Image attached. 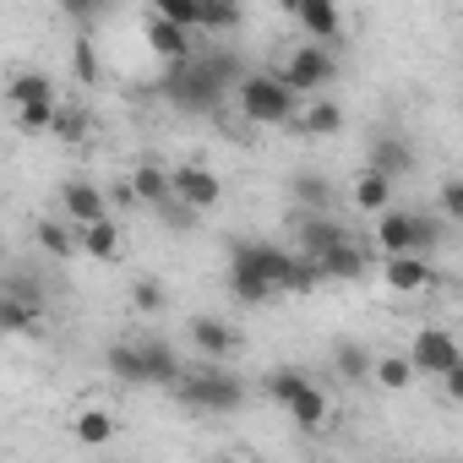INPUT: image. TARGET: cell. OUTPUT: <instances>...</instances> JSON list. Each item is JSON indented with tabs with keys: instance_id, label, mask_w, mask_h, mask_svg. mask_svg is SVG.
<instances>
[{
	"instance_id": "cell-1",
	"label": "cell",
	"mask_w": 463,
	"mask_h": 463,
	"mask_svg": "<svg viewBox=\"0 0 463 463\" xmlns=\"http://www.w3.org/2000/svg\"><path fill=\"white\" fill-rule=\"evenodd\" d=\"M241 55H207V61H175L158 77V99L180 115H213L223 109L229 88H241Z\"/></svg>"
},
{
	"instance_id": "cell-2",
	"label": "cell",
	"mask_w": 463,
	"mask_h": 463,
	"mask_svg": "<svg viewBox=\"0 0 463 463\" xmlns=\"http://www.w3.org/2000/svg\"><path fill=\"white\" fill-rule=\"evenodd\" d=\"M185 409H196V414H241L246 409V398H251V387H246V376H235L223 360H207V365H196V371H185L175 387H169Z\"/></svg>"
},
{
	"instance_id": "cell-3",
	"label": "cell",
	"mask_w": 463,
	"mask_h": 463,
	"mask_svg": "<svg viewBox=\"0 0 463 463\" xmlns=\"http://www.w3.org/2000/svg\"><path fill=\"white\" fill-rule=\"evenodd\" d=\"M235 104L251 126H295V115L306 109V93L284 82V71H246L235 88Z\"/></svg>"
},
{
	"instance_id": "cell-4",
	"label": "cell",
	"mask_w": 463,
	"mask_h": 463,
	"mask_svg": "<svg viewBox=\"0 0 463 463\" xmlns=\"http://www.w3.org/2000/svg\"><path fill=\"white\" fill-rule=\"evenodd\" d=\"M441 241V223L430 213H409V207H387L376 218V246L382 257H398V251H430Z\"/></svg>"
},
{
	"instance_id": "cell-5",
	"label": "cell",
	"mask_w": 463,
	"mask_h": 463,
	"mask_svg": "<svg viewBox=\"0 0 463 463\" xmlns=\"http://www.w3.org/2000/svg\"><path fill=\"white\" fill-rule=\"evenodd\" d=\"M279 71H284V82H289V88H300L306 99H317L322 88H333V82H338V55H333V44L300 39V44L279 61Z\"/></svg>"
},
{
	"instance_id": "cell-6",
	"label": "cell",
	"mask_w": 463,
	"mask_h": 463,
	"mask_svg": "<svg viewBox=\"0 0 463 463\" xmlns=\"http://www.w3.org/2000/svg\"><path fill=\"white\" fill-rule=\"evenodd\" d=\"M223 289L235 295L241 306H268L279 289H273V279L262 273V262H257V241H229V273H223Z\"/></svg>"
},
{
	"instance_id": "cell-7",
	"label": "cell",
	"mask_w": 463,
	"mask_h": 463,
	"mask_svg": "<svg viewBox=\"0 0 463 463\" xmlns=\"http://www.w3.org/2000/svg\"><path fill=\"white\" fill-rule=\"evenodd\" d=\"M344 241H354L349 235V223L338 218V213H300L295 218V251H306V257H327L333 246H344Z\"/></svg>"
},
{
	"instance_id": "cell-8",
	"label": "cell",
	"mask_w": 463,
	"mask_h": 463,
	"mask_svg": "<svg viewBox=\"0 0 463 463\" xmlns=\"http://www.w3.org/2000/svg\"><path fill=\"white\" fill-rule=\"evenodd\" d=\"M409 354H414L420 376H447V371L463 360V344H458V333H447V327H420L414 344H409Z\"/></svg>"
},
{
	"instance_id": "cell-9",
	"label": "cell",
	"mask_w": 463,
	"mask_h": 463,
	"mask_svg": "<svg viewBox=\"0 0 463 463\" xmlns=\"http://www.w3.org/2000/svg\"><path fill=\"white\" fill-rule=\"evenodd\" d=\"M175 175V196L185 202V207H196V213H207V207H218L223 202V180L207 169V164H196V158H185V164H175L169 169Z\"/></svg>"
},
{
	"instance_id": "cell-10",
	"label": "cell",
	"mask_w": 463,
	"mask_h": 463,
	"mask_svg": "<svg viewBox=\"0 0 463 463\" xmlns=\"http://www.w3.org/2000/svg\"><path fill=\"white\" fill-rule=\"evenodd\" d=\"M55 202H61V213H66L77 229H82V223H93V218H109V207H115V202H109V191H104V185H93V180H82V175H77V180H66Z\"/></svg>"
},
{
	"instance_id": "cell-11",
	"label": "cell",
	"mask_w": 463,
	"mask_h": 463,
	"mask_svg": "<svg viewBox=\"0 0 463 463\" xmlns=\"http://www.w3.org/2000/svg\"><path fill=\"white\" fill-rule=\"evenodd\" d=\"M382 284L392 295H425L436 284V268L425 262V251H398V257L382 262Z\"/></svg>"
},
{
	"instance_id": "cell-12",
	"label": "cell",
	"mask_w": 463,
	"mask_h": 463,
	"mask_svg": "<svg viewBox=\"0 0 463 463\" xmlns=\"http://www.w3.org/2000/svg\"><path fill=\"white\" fill-rule=\"evenodd\" d=\"M104 365H109V376H120V382H131V387H158V382H153L147 338H120V344H109V349H104Z\"/></svg>"
},
{
	"instance_id": "cell-13",
	"label": "cell",
	"mask_w": 463,
	"mask_h": 463,
	"mask_svg": "<svg viewBox=\"0 0 463 463\" xmlns=\"http://www.w3.org/2000/svg\"><path fill=\"white\" fill-rule=\"evenodd\" d=\"M185 338H191V349L202 360H229V354L241 349V327H229L223 317H191L185 322Z\"/></svg>"
},
{
	"instance_id": "cell-14",
	"label": "cell",
	"mask_w": 463,
	"mask_h": 463,
	"mask_svg": "<svg viewBox=\"0 0 463 463\" xmlns=\"http://www.w3.org/2000/svg\"><path fill=\"white\" fill-rule=\"evenodd\" d=\"M392 185H398L392 175H382V169H371V164H365V169L354 175V185H349V202H354V213H365V218H382V213L392 207Z\"/></svg>"
},
{
	"instance_id": "cell-15",
	"label": "cell",
	"mask_w": 463,
	"mask_h": 463,
	"mask_svg": "<svg viewBox=\"0 0 463 463\" xmlns=\"http://www.w3.org/2000/svg\"><path fill=\"white\" fill-rule=\"evenodd\" d=\"M0 333H17V338H33V333H44V306H39L33 295H17V289H6V295H0Z\"/></svg>"
},
{
	"instance_id": "cell-16",
	"label": "cell",
	"mask_w": 463,
	"mask_h": 463,
	"mask_svg": "<svg viewBox=\"0 0 463 463\" xmlns=\"http://www.w3.org/2000/svg\"><path fill=\"white\" fill-rule=\"evenodd\" d=\"M295 23H300L306 39H317V44H338V39H344V12H338V0H300Z\"/></svg>"
},
{
	"instance_id": "cell-17",
	"label": "cell",
	"mask_w": 463,
	"mask_h": 463,
	"mask_svg": "<svg viewBox=\"0 0 463 463\" xmlns=\"http://www.w3.org/2000/svg\"><path fill=\"white\" fill-rule=\"evenodd\" d=\"M147 50L164 61V66H175V61H191V28H180V23H169V17H147Z\"/></svg>"
},
{
	"instance_id": "cell-18",
	"label": "cell",
	"mask_w": 463,
	"mask_h": 463,
	"mask_svg": "<svg viewBox=\"0 0 463 463\" xmlns=\"http://www.w3.org/2000/svg\"><path fill=\"white\" fill-rule=\"evenodd\" d=\"M33 241H39V251L55 257V262L71 257V251H82V235H77V223H71L66 213H61V218H39V223H33Z\"/></svg>"
},
{
	"instance_id": "cell-19",
	"label": "cell",
	"mask_w": 463,
	"mask_h": 463,
	"mask_svg": "<svg viewBox=\"0 0 463 463\" xmlns=\"http://www.w3.org/2000/svg\"><path fill=\"white\" fill-rule=\"evenodd\" d=\"M365 164L382 169V175H392V180H403V175L414 169V147H409L403 137H387V131H382V137L365 147Z\"/></svg>"
},
{
	"instance_id": "cell-20",
	"label": "cell",
	"mask_w": 463,
	"mask_h": 463,
	"mask_svg": "<svg viewBox=\"0 0 463 463\" xmlns=\"http://www.w3.org/2000/svg\"><path fill=\"white\" fill-rule=\"evenodd\" d=\"M131 185H137V202H142V207H153V213L175 196V175H169L164 164H153V158H142V164L131 169Z\"/></svg>"
},
{
	"instance_id": "cell-21",
	"label": "cell",
	"mask_w": 463,
	"mask_h": 463,
	"mask_svg": "<svg viewBox=\"0 0 463 463\" xmlns=\"http://www.w3.org/2000/svg\"><path fill=\"white\" fill-rule=\"evenodd\" d=\"M6 104H12V115H17V109H33V104H61V99H55V82H50L44 71H17V77L6 82Z\"/></svg>"
},
{
	"instance_id": "cell-22",
	"label": "cell",
	"mask_w": 463,
	"mask_h": 463,
	"mask_svg": "<svg viewBox=\"0 0 463 463\" xmlns=\"http://www.w3.org/2000/svg\"><path fill=\"white\" fill-rule=\"evenodd\" d=\"M317 262H322V279H333V284H360L365 279V246L360 241H344Z\"/></svg>"
},
{
	"instance_id": "cell-23",
	"label": "cell",
	"mask_w": 463,
	"mask_h": 463,
	"mask_svg": "<svg viewBox=\"0 0 463 463\" xmlns=\"http://www.w3.org/2000/svg\"><path fill=\"white\" fill-rule=\"evenodd\" d=\"M77 235H82V251L93 257V262H120V223L115 218H93V223H82L77 229Z\"/></svg>"
},
{
	"instance_id": "cell-24",
	"label": "cell",
	"mask_w": 463,
	"mask_h": 463,
	"mask_svg": "<svg viewBox=\"0 0 463 463\" xmlns=\"http://www.w3.org/2000/svg\"><path fill=\"white\" fill-rule=\"evenodd\" d=\"M295 131L300 137H338L344 131V109L333 99H306V109L295 115Z\"/></svg>"
},
{
	"instance_id": "cell-25",
	"label": "cell",
	"mask_w": 463,
	"mask_h": 463,
	"mask_svg": "<svg viewBox=\"0 0 463 463\" xmlns=\"http://www.w3.org/2000/svg\"><path fill=\"white\" fill-rule=\"evenodd\" d=\"M289 196H295L300 207H311V213H333V202H338L333 180H327V175H317V169H300V175L289 180Z\"/></svg>"
},
{
	"instance_id": "cell-26",
	"label": "cell",
	"mask_w": 463,
	"mask_h": 463,
	"mask_svg": "<svg viewBox=\"0 0 463 463\" xmlns=\"http://www.w3.org/2000/svg\"><path fill=\"white\" fill-rule=\"evenodd\" d=\"M371 382H376V387H387V392H403V387H414V382H420V365H414V354H376Z\"/></svg>"
},
{
	"instance_id": "cell-27",
	"label": "cell",
	"mask_w": 463,
	"mask_h": 463,
	"mask_svg": "<svg viewBox=\"0 0 463 463\" xmlns=\"http://www.w3.org/2000/svg\"><path fill=\"white\" fill-rule=\"evenodd\" d=\"M284 414H289L300 430H327V420H333V403H327V392L311 382V387H306V392H300V398L284 409Z\"/></svg>"
},
{
	"instance_id": "cell-28",
	"label": "cell",
	"mask_w": 463,
	"mask_h": 463,
	"mask_svg": "<svg viewBox=\"0 0 463 463\" xmlns=\"http://www.w3.org/2000/svg\"><path fill=\"white\" fill-rule=\"evenodd\" d=\"M257 262H262V273L273 279V289H279V295H289V279H295L300 251H289V246H262V241H257Z\"/></svg>"
},
{
	"instance_id": "cell-29",
	"label": "cell",
	"mask_w": 463,
	"mask_h": 463,
	"mask_svg": "<svg viewBox=\"0 0 463 463\" xmlns=\"http://www.w3.org/2000/svg\"><path fill=\"white\" fill-rule=\"evenodd\" d=\"M306 387H311V376H306L300 365H279V371H268V382H262V392H268L279 409H289Z\"/></svg>"
},
{
	"instance_id": "cell-30",
	"label": "cell",
	"mask_w": 463,
	"mask_h": 463,
	"mask_svg": "<svg viewBox=\"0 0 463 463\" xmlns=\"http://www.w3.org/2000/svg\"><path fill=\"white\" fill-rule=\"evenodd\" d=\"M71 436H77L82 447H104V441L115 436V414H109V409H77Z\"/></svg>"
},
{
	"instance_id": "cell-31",
	"label": "cell",
	"mask_w": 463,
	"mask_h": 463,
	"mask_svg": "<svg viewBox=\"0 0 463 463\" xmlns=\"http://www.w3.org/2000/svg\"><path fill=\"white\" fill-rule=\"evenodd\" d=\"M371 365H376V354H365L360 344H338L333 349V371L344 382H371Z\"/></svg>"
},
{
	"instance_id": "cell-32",
	"label": "cell",
	"mask_w": 463,
	"mask_h": 463,
	"mask_svg": "<svg viewBox=\"0 0 463 463\" xmlns=\"http://www.w3.org/2000/svg\"><path fill=\"white\" fill-rule=\"evenodd\" d=\"M55 6H61V12L82 28V33H93V28H99V23L120 6V0H55Z\"/></svg>"
},
{
	"instance_id": "cell-33",
	"label": "cell",
	"mask_w": 463,
	"mask_h": 463,
	"mask_svg": "<svg viewBox=\"0 0 463 463\" xmlns=\"http://www.w3.org/2000/svg\"><path fill=\"white\" fill-rule=\"evenodd\" d=\"M241 17H246L241 0H202V28H213V33L241 28Z\"/></svg>"
},
{
	"instance_id": "cell-34",
	"label": "cell",
	"mask_w": 463,
	"mask_h": 463,
	"mask_svg": "<svg viewBox=\"0 0 463 463\" xmlns=\"http://www.w3.org/2000/svg\"><path fill=\"white\" fill-rule=\"evenodd\" d=\"M61 142H88V131H93V120H88V109H77V104H61V115H55V126H50Z\"/></svg>"
},
{
	"instance_id": "cell-35",
	"label": "cell",
	"mask_w": 463,
	"mask_h": 463,
	"mask_svg": "<svg viewBox=\"0 0 463 463\" xmlns=\"http://www.w3.org/2000/svg\"><path fill=\"white\" fill-rule=\"evenodd\" d=\"M71 77L77 82H99V50H93V39L88 33H77V44H71Z\"/></svg>"
},
{
	"instance_id": "cell-36",
	"label": "cell",
	"mask_w": 463,
	"mask_h": 463,
	"mask_svg": "<svg viewBox=\"0 0 463 463\" xmlns=\"http://www.w3.org/2000/svg\"><path fill=\"white\" fill-rule=\"evenodd\" d=\"M153 12L158 17H169V23H180V28H202V0H153Z\"/></svg>"
},
{
	"instance_id": "cell-37",
	"label": "cell",
	"mask_w": 463,
	"mask_h": 463,
	"mask_svg": "<svg viewBox=\"0 0 463 463\" xmlns=\"http://www.w3.org/2000/svg\"><path fill=\"white\" fill-rule=\"evenodd\" d=\"M436 207H441V218H447V223H458V229H463V175L441 180V191H436Z\"/></svg>"
},
{
	"instance_id": "cell-38",
	"label": "cell",
	"mask_w": 463,
	"mask_h": 463,
	"mask_svg": "<svg viewBox=\"0 0 463 463\" xmlns=\"http://www.w3.org/2000/svg\"><path fill=\"white\" fill-rule=\"evenodd\" d=\"M131 306H137L142 317H158V311H164V284H158V279H137V284H131Z\"/></svg>"
},
{
	"instance_id": "cell-39",
	"label": "cell",
	"mask_w": 463,
	"mask_h": 463,
	"mask_svg": "<svg viewBox=\"0 0 463 463\" xmlns=\"http://www.w3.org/2000/svg\"><path fill=\"white\" fill-rule=\"evenodd\" d=\"M441 382V392H447V403H463V360L447 371V376H436Z\"/></svg>"
},
{
	"instance_id": "cell-40",
	"label": "cell",
	"mask_w": 463,
	"mask_h": 463,
	"mask_svg": "<svg viewBox=\"0 0 463 463\" xmlns=\"http://www.w3.org/2000/svg\"><path fill=\"white\" fill-rule=\"evenodd\" d=\"M279 12H289V17H295V12H300V0H279Z\"/></svg>"
}]
</instances>
